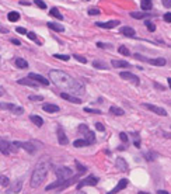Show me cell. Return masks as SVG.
<instances>
[{
	"instance_id": "1",
	"label": "cell",
	"mask_w": 171,
	"mask_h": 194,
	"mask_svg": "<svg viewBox=\"0 0 171 194\" xmlns=\"http://www.w3.org/2000/svg\"><path fill=\"white\" fill-rule=\"evenodd\" d=\"M49 77L56 86L60 87L64 92H70L72 94H83L84 93V86L79 80L70 77L67 73H64L62 70H51Z\"/></svg>"
},
{
	"instance_id": "2",
	"label": "cell",
	"mask_w": 171,
	"mask_h": 194,
	"mask_svg": "<svg viewBox=\"0 0 171 194\" xmlns=\"http://www.w3.org/2000/svg\"><path fill=\"white\" fill-rule=\"evenodd\" d=\"M49 162L46 161H42L39 162L37 166H35V169H34V172H32V176H31V187H39L41 184L43 183V180L46 179V176H48V172H49Z\"/></svg>"
},
{
	"instance_id": "3",
	"label": "cell",
	"mask_w": 171,
	"mask_h": 194,
	"mask_svg": "<svg viewBox=\"0 0 171 194\" xmlns=\"http://www.w3.org/2000/svg\"><path fill=\"white\" fill-rule=\"evenodd\" d=\"M55 174L58 176L59 180L64 182V180H69L70 177H73V170H72L70 167H66V166H59V167L56 169Z\"/></svg>"
},
{
	"instance_id": "4",
	"label": "cell",
	"mask_w": 171,
	"mask_h": 194,
	"mask_svg": "<svg viewBox=\"0 0 171 194\" xmlns=\"http://www.w3.org/2000/svg\"><path fill=\"white\" fill-rule=\"evenodd\" d=\"M0 152H1L3 155H10V153L17 152V148L14 146V143H10L9 141L0 138Z\"/></svg>"
},
{
	"instance_id": "5",
	"label": "cell",
	"mask_w": 171,
	"mask_h": 194,
	"mask_svg": "<svg viewBox=\"0 0 171 194\" xmlns=\"http://www.w3.org/2000/svg\"><path fill=\"white\" fill-rule=\"evenodd\" d=\"M98 183V179L94 177V176H88V177H86L83 180H80L79 183H77V190H80L81 187H84V186H96Z\"/></svg>"
},
{
	"instance_id": "6",
	"label": "cell",
	"mask_w": 171,
	"mask_h": 194,
	"mask_svg": "<svg viewBox=\"0 0 171 194\" xmlns=\"http://www.w3.org/2000/svg\"><path fill=\"white\" fill-rule=\"evenodd\" d=\"M14 143V146L18 149V148H22V149H25V151L28 152V153H35V146H34V143L31 142H13Z\"/></svg>"
},
{
	"instance_id": "7",
	"label": "cell",
	"mask_w": 171,
	"mask_h": 194,
	"mask_svg": "<svg viewBox=\"0 0 171 194\" xmlns=\"http://www.w3.org/2000/svg\"><path fill=\"white\" fill-rule=\"evenodd\" d=\"M143 107L150 110V111H153V113H156V114H159L161 117H166L167 115V111L164 110V108L161 107H157V106H154V104H149V103H143Z\"/></svg>"
},
{
	"instance_id": "8",
	"label": "cell",
	"mask_w": 171,
	"mask_h": 194,
	"mask_svg": "<svg viewBox=\"0 0 171 194\" xmlns=\"http://www.w3.org/2000/svg\"><path fill=\"white\" fill-rule=\"evenodd\" d=\"M119 76L122 77V79H125V80H128V82H132V83H135V85H139L140 80L139 77L136 75H133V73H130V72H121Z\"/></svg>"
},
{
	"instance_id": "9",
	"label": "cell",
	"mask_w": 171,
	"mask_h": 194,
	"mask_svg": "<svg viewBox=\"0 0 171 194\" xmlns=\"http://www.w3.org/2000/svg\"><path fill=\"white\" fill-rule=\"evenodd\" d=\"M28 77H30L31 80H34V82H37V83H41V85H43V86H48V85H49L48 79H46V77H43V76H41V75H37V73H30V75H28Z\"/></svg>"
},
{
	"instance_id": "10",
	"label": "cell",
	"mask_w": 171,
	"mask_h": 194,
	"mask_svg": "<svg viewBox=\"0 0 171 194\" xmlns=\"http://www.w3.org/2000/svg\"><path fill=\"white\" fill-rule=\"evenodd\" d=\"M58 142L60 143V145H67L69 143V139H67V137H66V134H64V131L62 127H58Z\"/></svg>"
},
{
	"instance_id": "11",
	"label": "cell",
	"mask_w": 171,
	"mask_h": 194,
	"mask_svg": "<svg viewBox=\"0 0 171 194\" xmlns=\"http://www.w3.org/2000/svg\"><path fill=\"white\" fill-rule=\"evenodd\" d=\"M6 110H9V111L17 114V115H20V114L24 113V108L20 107V106H17V104H13V103H6Z\"/></svg>"
},
{
	"instance_id": "12",
	"label": "cell",
	"mask_w": 171,
	"mask_h": 194,
	"mask_svg": "<svg viewBox=\"0 0 171 194\" xmlns=\"http://www.w3.org/2000/svg\"><path fill=\"white\" fill-rule=\"evenodd\" d=\"M128 183H129L128 179H122V180H119V183L115 186V189H114V190H111L108 194H117L118 191H122V190L128 186Z\"/></svg>"
},
{
	"instance_id": "13",
	"label": "cell",
	"mask_w": 171,
	"mask_h": 194,
	"mask_svg": "<svg viewBox=\"0 0 171 194\" xmlns=\"http://www.w3.org/2000/svg\"><path fill=\"white\" fill-rule=\"evenodd\" d=\"M60 97L70 101V103H75V104H81V98H79L77 96H73V94H69V93H60Z\"/></svg>"
},
{
	"instance_id": "14",
	"label": "cell",
	"mask_w": 171,
	"mask_h": 194,
	"mask_svg": "<svg viewBox=\"0 0 171 194\" xmlns=\"http://www.w3.org/2000/svg\"><path fill=\"white\" fill-rule=\"evenodd\" d=\"M96 25L101 27V28L109 30V28H114V27L119 25V21H118V20H111V21H107V23H96Z\"/></svg>"
},
{
	"instance_id": "15",
	"label": "cell",
	"mask_w": 171,
	"mask_h": 194,
	"mask_svg": "<svg viewBox=\"0 0 171 194\" xmlns=\"http://www.w3.org/2000/svg\"><path fill=\"white\" fill-rule=\"evenodd\" d=\"M115 165H117V167L121 170V172H126L128 170V163H126V161L125 159H122V158H118L117 161H115Z\"/></svg>"
},
{
	"instance_id": "16",
	"label": "cell",
	"mask_w": 171,
	"mask_h": 194,
	"mask_svg": "<svg viewBox=\"0 0 171 194\" xmlns=\"http://www.w3.org/2000/svg\"><path fill=\"white\" fill-rule=\"evenodd\" d=\"M111 65L114 68H130V64L126 62V61H119V59H112L111 61Z\"/></svg>"
},
{
	"instance_id": "17",
	"label": "cell",
	"mask_w": 171,
	"mask_h": 194,
	"mask_svg": "<svg viewBox=\"0 0 171 194\" xmlns=\"http://www.w3.org/2000/svg\"><path fill=\"white\" fill-rule=\"evenodd\" d=\"M18 85H25V86H31V87H37L38 83L31 80L30 77H24V79H18Z\"/></svg>"
},
{
	"instance_id": "18",
	"label": "cell",
	"mask_w": 171,
	"mask_h": 194,
	"mask_svg": "<svg viewBox=\"0 0 171 194\" xmlns=\"http://www.w3.org/2000/svg\"><path fill=\"white\" fill-rule=\"evenodd\" d=\"M84 137H86V141L88 142V145H93V143L96 142V135H94V132L90 131V129H87L84 132Z\"/></svg>"
},
{
	"instance_id": "19",
	"label": "cell",
	"mask_w": 171,
	"mask_h": 194,
	"mask_svg": "<svg viewBox=\"0 0 171 194\" xmlns=\"http://www.w3.org/2000/svg\"><path fill=\"white\" fill-rule=\"evenodd\" d=\"M150 65H154V66H164L167 64V61L164 58H153V59H149Z\"/></svg>"
},
{
	"instance_id": "20",
	"label": "cell",
	"mask_w": 171,
	"mask_h": 194,
	"mask_svg": "<svg viewBox=\"0 0 171 194\" xmlns=\"http://www.w3.org/2000/svg\"><path fill=\"white\" fill-rule=\"evenodd\" d=\"M42 108L46 113H58L59 111V106H56V104H43Z\"/></svg>"
},
{
	"instance_id": "21",
	"label": "cell",
	"mask_w": 171,
	"mask_h": 194,
	"mask_svg": "<svg viewBox=\"0 0 171 194\" xmlns=\"http://www.w3.org/2000/svg\"><path fill=\"white\" fill-rule=\"evenodd\" d=\"M143 156L146 158L147 162H153L159 158V153H157V152H146V153H143Z\"/></svg>"
},
{
	"instance_id": "22",
	"label": "cell",
	"mask_w": 171,
	"mask_h": 194,
	"mask_svg": "<svg viewBox=\"0 0 171 194\" xmlns=\"http://www.w3.org/2000/svg\"><path fill=\"white\" fill-rule=\"evenodd\" d=\"M30 120H31L32 122L37 125V127H42V124H43V120L39 117V115H35V114H31L30 115Z\"/></svg>"
},
{
	"instance_id": "23",
	"label": "cell",
	"mask_w": 171,
	"mask_h": 194,
	"mask_svg": "<svg viewBox=\"0 0 171 194\" xmlns=\"http://www.w3.org/2000/svg\"><path fill=\"white\" fill-rule=\"evenodd\" d=\"M140 7H142V10L147 11L153 7V3H151V0H140Z\"/></svg>"
},
{
	"instance_id": "24",
	"label": "cell",
	"mask_w": 171,
	"mask_h": 194,
	"mask_svg": "<svg viewBox=\"0 0 171 194\" xmlns=\"http://www.w3.org/2000/svg\"><path fill=\"white\" fill-rule=\"evenodd\" d=\"M121 32H122L124 35H126V37H130V38H132V37H135V34H136L135 30H133L132 27H124V28L121 30Z\"/></svg>"
},
{
	"instance_id": "25",
	"label": "cell",
	"mask_w": 171,
	"mask_h": 194,
	"mask_svg": "<svg viewBox=\"0 0 171 194\" xmlns=\"http://www.w3.org/2000/svg\"><path fill=\"white\" fill-rule=\"evenodd\" d=\"M109 113H111V114H114V115H118V117H121V115H124V114H125V111H124L122 108L115 107V106L109 107Z\"/></svg>"
},
{
	"instance_id": "26",
	"label": "cell",
	"mask_w": 171,
	"mask_h": 194,
	"mask_svg": "<svg viewBox=\"0 0 171 194\" xmlns=\"http://www.w3.org/2000/svg\"><path fill=\"white\" fill-rule=\"evenodd\" d=\"M16 66L20 68V69H25V68H28V62L25 59H22V58H17L16 59Z\"/></svg>"
},
{
	"instance_id": "27",
	"label": "cell",
	"mask_w": 171,
	"mask_h": 194,
	"mask_svg": "<svg viewBox=\"0 0 171 194\" xmlns=\"http://www.w3.org/2000/svg\"><path fill=\"white\" fill-rule=\"evenodd\" d=\"M7 18H9V21H11V23L18 21V20H20V14H18L17 11H10V13L7 14Z\"/></svg>"
},
{
	"instance_id": "28",
	"label": "cell",
	"mask_w": 171,
	"mask_h": 194,
	"mask_svg": "<svg viewBox=\"0 0 171 194\" xmlns=\"http://www.w3.org/2000/svg\"><path fill=\"white\" fill-rule=\"evenodd\" d=\"M49 14H51V16H54L55 18H58V20H63V16L60 14V11L58 10L56 7H52L51 11H49Z\"/></svg>"
},
{
	"instance_id": "29",
	"label": "cell",
	"mask_w": 171,
	"mask_h": 194,
	"mask_svg": "<svg viewBox=\"0 0 171 194\" xmlns=\"http://www.w3.org/2000/svg\"><path fill=\"white\" fill-rule=\"evenodd\" d=\"M48 25V28H51V30H54V31H59V32H62L64 30L62 25H59V24H55V23H48L46 24Z\"/></svg>"
},
{
	"instance_id": "30",
	"label": "cell",
	"mask_w": 171,
	"mask_h": 194,
	"mask_svg": "<svg viewBox=\"0 0 171 194\" xmlns=\"http://www.w3.org/2000/svg\"><path fill=\"white\" fill-rule=\"evenodd\" d=\"M93 66L94 68H98V69H108V65L105 62H101V61H94L93 62Z\"/></svg>"
},
{
	"instance_id": "31",
	"label": "cell",
	"mask_w": 171,
	"mask_h": 194,
	"mask_svg": "<svg viewBox=\"0 0 171 194\" xmlns=\"http://www.w3.org/2000/svg\"><path fill=\"white\" fill-rule=\"evenodd\" d=\"M73 145H75L76 148H81V146H87L88 142L86 139H76L75 142H73Z\"/></svg>"
},
{
	"instance_id": "32",
	"label": "cell",
	"mask_w": 171,
	"mask_h": 194,
	"mask_svg": "<svg viewBox=\"0 0 171 194\" xmlns=\"http://www.w3.org/2000/svg\"><path fill=\"white\" fill-rule=\"evenodd\" d=\"M75 163H76V167H77L79 173H81V174H83V173L87 172V167H86V166H83V165H81V163H80L79 161H76Z\"/></svg>"
},
{
	"instance_id": "33",
	"label": "cell",
	"mask_w": 171,
	"mask_h": 194,
	"mask_svg": "<svg viewBox=\"0 0 171 194\" xmlns=\"http://www.w3.org/2000/svg\"><path fill=\"white\" fill-rule=\"evenodd\" d=\"M118 52H119L121 55H124V56H128V55H130V52H129V49L126 48V46H124V45L118 48Z\"/></svg>"
},
{
	"instance_id": "34",
	"label": "cell",
	"mask_w": 171,
	"mask_h": 194,
	"mask_svg": "<svg viewBox=\"0 0 171 194\" xmlns=\"http://www.w3.org/2000/svg\"><path fill=\"white\" fill-rule=\"evenodd\" d=\"M0 184H1L3 187H7V186L10 184L9 177H7V176H0Z\"/></svg>"
},
{
	"instance_id": "35",
	"label": "cell",
	"mask_w": 171,
	"mask_h": 194,
	"mask_svg": "<svg viewBox=\"0 0 171 194\" xmlns=\"http://www.w3.org/2000/svg\"><path fill=\"white\" fill-rule=\"evenodd\" d=\"M130 16L133 17V18H145V17H147L149 14H145V13H136V11H133V13H130Z\"/></svg>"
},
{
	"instance_id": "36",
	"label": "cell",
	"mask_w": 171,
	"mask_h": 194,
	"mask_svg": "<svg viewBox=\"0 0 171 194\" xmlns=\"http://www.w3.org/2000/svg\"><path fill=\"white\" fill-rule=\"evenodd\" d=\"M145 25L147 27V30H149L150 32H154V31H156V25H154V24H153L151 21H146V24H145Z\"/></svg>"
},
{
	"instance_id": "37",
	"label": "cell",
	"mask_w": 171,
	"mask_h": 194,
	"mask_svg": "<svg viewBox=\"0 0 171 194\" xmlns=\"http://www.w3.org/2000/svg\"><path fill=\"white\" fill-rule=\"evenodd\" d=\"M56 59H60V61H69L70 59V56H67V55H60V54H55L54 55Z\"/></svg>"
},
{
	"instance_id": "38",
	"label": "cell",
	"mask_w": 171,
	"mask_h": 194,
	"mask_svg": "<svg viewBox=\"0 0 171 194\" xmlns=\"http://www.w3.org/2000/svg\"><path fill=\"white\" fill-rule=\"evenodd\" d=\"M84 111H86V113H91V114H101V111H100V110H96V108H88V107H86Z\"/></svg>"
},
{
	"instance_id": "39",
	"label": "cell",
	"mask_w": 171,
	"mask_h": 194,
	"mask_svg": "<svg viewBox=\"0 0 171 194\" xmlns=\"http://www.w3.org/2000/svg\"><path fill=\"white\" fill-rule=\"evenodd\" d=\"M135 58L142 61V62H149V58H146V56H143V55H140V54H135Z\"/></svg>"
},
{
	"instance_id": "40",
	"label": "cell",
	"mask_w": 171,
	"mask_h": 194,
	"mask_svg": "<svg viewBox=\"0 0 171 194\" xmlns=\"http://www.w3.org/2000/svg\"><path fill=\"white\" fill-rule=\"evenodd\" d=\"M73 58H75V59H77L79 62H81V64H86V62H87V59H86L84 56H80V55H77V54L73 55Z\"/></svg>"
},
{
	"instance_id": "41",
	"label": "cell",
	"mask_w": 171,
	"mask_h": 194,
	"mask_svg": "<svg viewBox=\"0 0 171 194\" xmlns=\"http://www.w3.org/2000/svg\"><path fill=\"white\" fill-rule=\"evenodd\" d=\"M34 3H35V4H37V6H38L39 9H42V10H43V9H46V4L43 3L42 0H35Z\"/></svg>"
},
{
	"instance_id": "42",
	"label": "cell",
	"mask_w": 171,
	"mask_h": 194,
	"mask_svg": "<svg viewBox=\"0 0 171 194\" xmlns=\"http://www.w3.org/2000/svg\"><path fill=\"white\" fill-rule=\"evenodd\" d=\"M21 186H22L21 182H17V184H16V186L13 187V191H14V193H18V191L21 190Z\"/></svg>"
},
{
	"instance_id": "43",
	"label": "cell",
	"mask_w": 171,
	"mask_h": 194,
	"mask_svg": "<svg viewBox=\"0 0 171 194\" xmlns=\"http://www.w3.org/2000/svg\"><path fill=\"white\" fill-rule=\"evenodd\" d=\"M119 138H121V141H122V142H126V143H128L129 138H128V135H126L125 132H121V134H119Z\"/></svg>"
},
{
	"instance_id": "44",
	"label": "cell",
	"mask_w": 171,
	"mask_h": 194,
	"mask_svg": "<svg viewBox=\"0 0 171 194\" xmlns=\"http://www.w3.org/2000/svg\"><path fill=\"white\" fill-rule=\"evenodd\" d=\"M88 14H90V16H98V14H101V11L98 10V9H90V10H88Z\"/></svg>"
},
{
	"instance_id": "45",
	"label": "cell",
	"mask_w": 171,
	"mask_h": 194,
	"mask_svg": "<svg viewBox=\"0 0 171 194\" xmlns=\"http://www.w3.org/2000/svg\"><path fill=\"white\" fill-rule=\"evenodd\" d=\"M27 35H28V38H30L31 41H37V35H35V32L30 31V32H27Z\"/></svg>"
},
{
	"instance_id": "46",
	"label": "cell",
	"mask_w": 171,
	"mask_h": 194,
	"mask_svg": "<svg viewBox=\"0 0 171 194\" xmlns=\"http://www.w3.org/2000/svg\"><path fill=\"white\" fill-rule=\"evenodd\" d=\"M96 129H97V131H101V132H102V131L105 129V127H104L101 122H97V124H96Z\"/></svg>"
},
{
	"instance_id": "47",
	"label": "cell",
	"mask_w": 171,
	"mask_h": 194,
	"mask_svg": "<svg viewBox=\"0 0 171 194\" xmlns=\"http://www.w3.org/2000/svg\"><path fill=\"white\" fill-rule=\"evenodd\" d=\"M30 100H32V101H41L42 96H30Z\"/></svg>"
},
{
	"instance_id": "48",
	"label": "cell",
	"mask_w": 171,
	"mask_h": 194,
	"mask_svg": "<svg viewBox=\"0 0 171 194\" xmlns=\"http://www.w3.org/2000/svg\"><path fill=\"white\" fill-rule=\"evenodd\" d=\"M164 21L171 23V13H166V14H164Z\"/></svg>"
},
{
	"instance_id": "49",
	"label": "cell",
	"mask_w": 171,
	"mask_h": 194,
	"mask_svg": "<svg viewBox=\"0 0 171 194\" xmlns=\"http://www.w3.org/2000/svg\"><path fill=\"white\" fill-rule=\"evenodd\" d=\"M87 125H84V124H81V125H79V131H80V132H83V134H84L86 131H87Z\"/></svg>"
},
{
	"instance_id": "50",
	"label": "cell",
	"mask_w": 171,
	"mask_h": 194,
	"mask_svg": "<svg viewBox=\"0 0 171 194\" xmlns=\"http://www.w3.org/2000/svg\"><path fill=\"white\" fill-rule=\"evenodd\" d=\"M97 46L98 48H109L111 45L109 44H102V42H97Z\"/></svg>"
},
{
	"instance_id": "51",
	"label": "cell",
	"mask_w": 171,
	"mask_h": 194,
	"mask_svg": "<svg viewBox=\"0 0 171 194\" xmlns=\"http://www.w3.org/2000/svg\"><path fill=\"white\" fill-rule=\"evenodd\" d=\"M16 31L18 32V34H27V30H25V28H22V27H18V28H17V30H16Z\"/></svg>"
},
{
	"instance_id": "52",
	"label": "cell",
	"mask_w": 171,
	"mask_h": 194,
	"mask_svg": "<svg viewBox=\"0 0 171 194\" xmlns=\"http://www.w3.org/2000/svg\"><path fill=\"white\" fill-rule=\"evenodd\" d=\"M163 4H164V7H171V0H163Z\"/></svg>"
},
{
	"instance_id": "53",
	"label": "cell",
	"mask_w": 171,
	"mask_h": 194,
	"mask_svg": "<svg viewBox=\"0 0 171 194\" xmlns=\"http://www.w3.org/2000/svg\"><path fill=\"white\" fill-rule=\"evenodd\" d=\"M20 4H22V6H28V4H31V3L27 1V0H22V1H20Z\"/></svg>"
},
{
	"instance_id": "54",
	"label": "cell",
	"mask_w": 171,
	"mask_h": 194,
	"mask_svg": "<svg viewBox=\"0 0 171 194\" xmlns=\"http://www.w3.org/2000/svg\"><path fill=\"white\" fill-rule=\"evenodd\" d=\"M11 42L14 44V45H20V44H21V42H20V41H18V40H14V38L11 40Z\"/></svg>"
},
{
	"instance_id": "55",
	"label": "cell",
	"mask_w": 171,
	"mask_h": 194,
	"mask_svg": "<svg viewBox=\"0 0 171 194\" xmlns=\"http://www.w3.org/2000/svg\"><path fill=\"white\" fill-rule=\"evenodd\" d=\"M0 32H4V34H7V32H9V30H7V28H4V27H0Z\"/></svg>"
},
{
	"instance_id": "56",
	"label": "cell",
	"mask_w": 171,
	"mask_h": 194,
	"mask_svg": "<svg viewBox=\"0 0 171 194\" xmlns=\"http://www.w3.org/2000/svg\"><path fill=\"white\" fill-rule=\"evenodd\" d=\"M4 93H6V92H4V89H3V87L0 86V97H1V96H4Z\"/></svg>"
},
{
	"instance_id": "57",
	"label": "cell",
	"mask_w": 171,
	"mask_h": 194,
	"mask_svg": "<svg viewBox=\"0 0 171 194\" xmlns=\"http://www.w3.org/2000/svg\"><path fill=\"white\" fill-rule=\"evenodd\" d=\"M0 110H6V103H0Z\"/></svg>"
},
{
	"instance_id": "58",
	"label": "cell",
	"mask_w": 171,
	"mask_h": 194,
	"mask_svg": "<svg viewBox=\"0 0 171 194\" xmlns=\"http://www.w3.org/2000/svg\"><path fill=\"white\" fill-rule=\"evenodd\" d=\"M163 135L167 137V138H171V134H168V132H163Z\"/></svg>"
},
{
	"instance_id": "59",
	"label": "cell",
	"mask_w": 171,
	"mask_h": 194,
	"mask_svg": "<svg viewBox=\"0 0 171 194\" xmlns=\"http://www.w3.org/2000/svg\"><path fill=\"white\" fill-rule=\"evenodd\" d=\"M154 86L157 87V89H160V90H163V89H164V87L161 86V85H157V83H154Z\"/></svg>"
},
{
	"instance_id": "60",
	"label": "cell",
	"mask_w": 171,
	"mask_h": 194,
	"mask_svg": "<svg viewBox=\"0 0 171 194\" xmlns=\"http://www.w3.org/2000/svg\"><path fill=\"white\" fill-rule=\"evenodd\" d=\"M157 194H168V193H167L166 190H159V193H157Z\"/></svg>"
},
{
	"instance_id": "61",
	"label": "cell",
	"mask_w": 171,
	"mask_h": 194,
	"mask_svg": "<svg viewBox=\"0 0 171 194\" xmlns=\"http://www.w3.org/2000/svg\"><path fill=\"white\" fill-rule=\"evenodd\" d=\"M75 194H86L84 191H80V190H79V191H77V193H75Z\"/></svg>"
},
{
	"instance_id": "62",
	"label": "cell",
	"mask_w": 171,
	"mask_h": 194,
	"mask_svg": "<svg viewBox=\"0 0 171 194\" xmlns=\"http://www.w3.org/2000/svg\"><path fill=\"white\" fill-rule=\"evenodd\" d=\"M167 82H168V86H170V89H171V79H168Z\"/></svg>"
},
{
	"instance_id": "63",
	"label": "cell",
	"mask_w": 171,
	"mask_h": 194,
	"mask_svg": "<svg viewBox=\"0 0 171 194\" xmlns=\"http://www.w3.org/2000/svg\"><path fill=\"white\" fill-rule=\"evenodd\" d=\"M139 194H147V193H143V191H142V193H139Z\"/></svg>"
}]
</instances>
